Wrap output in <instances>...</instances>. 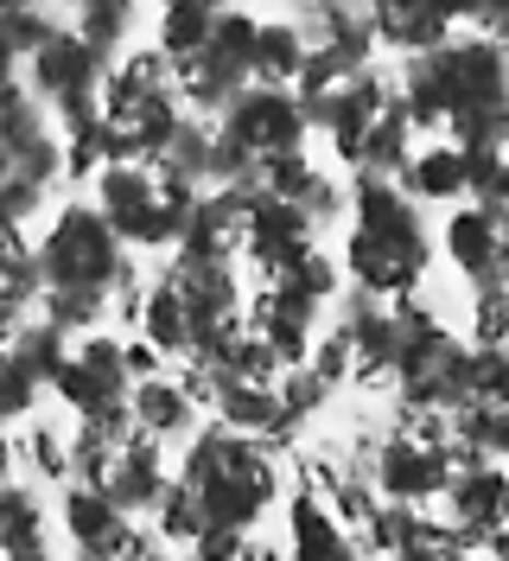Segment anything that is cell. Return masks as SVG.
<instances>
[{"label": "cell", "instance_id": "6da1fadb", "mask_svg": "<svg viewBox=\"0 0 509 561\" xmlns=\"http://www.w3.org/2000/svg\"><path fill=\"white\" fill-rule=\"evenodd\" d=\"M407 128L452 140L472 160H504L509 147V51L477 33H452L440 51L402 58L395 77Z\"/></svg>", "mask_w": 509, "mask_h": 561}, {"label": "cell", "instance_id": "7a4b0ae2", "mask_svg": "<svg viewBox=\"0 0 509 561\" xmlns=\"http://www.w3.org/2000/svg\"><path fill=\"white\" fill-rule=\"evenodd\" d=\"M38 319H51L70 339L102 332V313L115 307V287L128 280V249L102 224L90 198H70L51 210V224L38 230Z\"/></svg>", "mask_w": 509, "mask_h": 561}, {"label": "cell", "instance_id": "3957f363", "mask_svg": "<svg viewBox=\"0 0 509 561\" xmlns=\"http://www.w3.org/2000/svg\"><path fill=\"white\" fill-rule=\"evenodd\" d=\"M433 262L427 217L395 179H357L350 185V237H344V275L357 294H370L382 307L414 300Z\"/></svg>", "mask_w": 509, "mask_h": 561}, {"label": "cell", "instance_id": "277c9868", "mask_svg": "<svg viewBox=\"0 0 509 561\" xmlns=\"http://www.w3.org/2000/svg\"><path fill=\"white\" fill-rule=\"evenodd\" d=\"M172 479L192 491V504L204 511V529L255 536V524L268 517L274 497H280V459H274V447L210 421V427H198L185 440V459H178Z\"/></svg>", "mask_w": 509, "mask_h": 561}, {"label": "cell", "instance_id": "5b68a950", "mask_svg": "<svg viewBox=\"0 0 509 561\" xmlns=\"http://www.w3.org/2000/svg\"><path fill=\"white\" fill-rule=\"evenodd\" d=\"M198 185L166 160H115L90 179V205L122 237V249H178L198 217Z\"/></svg>", "mask_w": 509, "mask_h": 561}, {"label": "cell", "instance_id": "8992f818", "mask_svg": "<svg viewBox=\"0 0 509 561\" xmlns=\"http://www.w3.org/2000/svg\"><path fill=\"white\" fill-rule=\"evenodd\" d=\"M185 122L172 65L147 45V51H122L102 90V135L115 147V160H166L172 135Z\"/></svg>", "mask_w": 509, "mask_h": 561}, {"label": "cell", "instance_id": "52a82bcc", "mask_svg": "<svg viewBox=\"0 0 509 561\" xmlns=\"http://www.w3.org/2000/svg\"><path fill=\"white\" fill-rule=\"evenodd\" d=\"M255 33H262V20H255V13H242V7H217L210 45H204L192 65L172 70L185 115L217 122V115H223V108H230L242 90L255 83Z\"/></svg>", "mask_w": 509, "mask_h": 561}, {"label": "cell", "instance_id": "ba28073f", "mask_svg": "<svg viewBox=\"0 0 509 561\" xmlns=\"http://www.w3.org/2000/svg\"><path fill=\"white\" fill-rule=\"evenodd\" d=\"M108 58H96L83 38L70 33H51L45 45L33 51V65L20 70V83L33 90L45 115L58 122V135L65 128H83V122H102V90H108Z\"/></svg>", "mask_w": 509, "mask_h": 561}, {"label": "cell", "instance_id": "9c48e42d", "mask_svg": "<svg viewBox=\"0 0 509 561\" xmlns=\"http://www.w3.org/2000/svg\"><path fill=\"white\" fill-rule=\"evenodd\" d=\"M459 466H465V454H459V447L420 440V434H407V427H389L375 447H363V472H370L375 497H382V504H395V511L440 504Z\"/></svg>", "mask_w": 509, "mask_h": 561}, {"label": "cell", "instance_id": "30bf717a", "mask_svg": "<svg viewBox=\"0 0 509 561\" xmlns=\"http://www.w3.org/2000/svg\"><path fill=\"white\" fill-rule=\"evenodd\" d=\"M217 140L262 173V167H274V160L305 153V115H300V103H293V90L248 83L236 103L217 115Z\"/></svg>", "mask_w": 509, "mask_h": 561}, {"label": "cell", "instance_id": "8fae6325", "mask_svg": "<svg viewBox=\"0 0 509 561\" xmlns=\"http://www.w3.org/2000/svg\"><path fill=\"white\" fill-rule=\"evenodd\" d=\"M446 421H452V440H459L465 459H497V466H509V345L477 351L465 402Z\"/></svg>", "mask_w": 509, "mask_h": 561}, {"label": "cell", "instance_id": "7c38bea8", "mask_svg": "<svg viewBox=\"0 0 509 561\" xmlns=\"http://www.w3.org/2000/svg\"><path fill=\"white\" fill-rule=\"evenodd\" d=\"M51 389H58V402H65L77 421L128 415L135 377H128V364H122V339H108V332H90V339H77Z\"/></svg>", "mask_w": 509, "mask_h": 561}, {"label": "cell", "instance_id": "4fadbf2b", "mask_svg": "<svg viewBox=\"0 0 509 561\" xmlns=\"http://www.w3.org/2000/svg\"><path fill=\"white\" fill-rule=\"evenodd\" d=\"M446 517L440 524L452 529V542L472 556V549H490V536L509 524V466L497 459H465L446 485Z\"/></svg>", "mask_w": 509, "mask_h": 561}, {"label": "cell", "instance_id": "5bb4252c", "mask_svg": "<svg viewBox=\"0 0 509 561\" xmlns=\"http://www.w3.org/2000/svg\"><path fill=\"white\" fill-rule=\"evenodd\" d=\"M312 217L300 205H280L262 192V179L248 185V237H242V262L255 268L262 280H280L287 268H300L312 255Z\"/></svg>", "mask_w": 509, "mask_h": 561}, {"label": "cell", "instance_id": "9a60e30c", "mask_svg": "<svg viewBox=\"0 0 509 561\" xmlns=\"http://www.w3.org/2000/svg\"><path fill=\"white\" fill-rule=\"evenodd\" d=\"M504 160H472V153H459L452 140H420V147H407V167H402V185L414 205H472L477 185L497 173Z\"/></svg>", "mask_w": 509, "mask_h": 561}, {"label": "cell", "instance_id": "2e32d148", "mask_svg": "<svg viewBox=\"0 0 509 561\" xmlns=\"http://www.w3.org/2000/svg\"><path fill=\"white\" fill-rule=\"evenodd\" d=\"M58 524H65V542H70L77 561H128V549H135V536H140L135 517L115 511V504L90 485H65Z\"/></svg>", "mask_w": 509, "mask_h": 561}, {"label": "cell", "instance_id": "e0dca14e", "mask_svg": "<svg viewBox=\"0 0 509 561\" xmlns=\"http://www.w3.org/2000/svg\"><path fill=\"white\" fill-rule=\"evenodd\" d=\"M319 319H325V300H312V294L293 287V280H268V287L255 294L248 325L268 339V351L280 357V370H287V364H305V357H312V332H319Z\"/></svg>", "mask_w": 509, "mask_h": 561}, {"label": "cell", "instance_id": "ac0fdd59", "mask_svg": "<svg viewBox=\"0 0 509 561\" xmlns=\"http://www.w3.org/2000/svg\"><path fill=\"white\" fill-rule=\"evenodd\" d=\"M287 561H370L357 549V536L338 524L332 497L312 491L300 479V491L287 497Z\"/></svg>", "mask_w": 509, "mask_h": 561}, {"label": "cell", "instance_id": "d6986e66", "mask_svg": "<svg viewBox=\"0 0 509 561\" xmlns=\"http://www.w3.org/2000/svg\"><path fill=\"white\" fill-rule=\"evenodd\" d=\"M446 262L465 275V287H509L504 280V243H497V224L484 205H452L446 217Z\"/></svg>", "mask_w": 509, "mask_h": 561}, {"label": "cell", "instance_id": "ffe728a7", "mask_svg": "<svg viewBox=\"0 0 509 561\" xmlns=\"http://www.w3.org/2000/svg\"><path fill=\"white\" fill-rule=\"evenodd\" d=\"M172 472H166V447L160 440H147V434H135L122 454H115V466H108V479H102V497L115 504V511H153L160 497H166Z\"/></svg>", "mask_w": 509, "mask_h": 561}, {"label": "cell", "instance_id": "44dd1931", "mask_svg": "<svg viewBox=\"0 0 509 561\" xmlns=\"http://www.w3.org/2000/svg\"><path fill=\"white\" fill-rule=\"evenodd\" d=\"M210 409H217V427H230V434H248V440H262V447H274V440H293L300 427L287 421V409H280V396H274V383H217V396H210Z\"/></svg>", "mask_w": 509, "mask_h": 561}, {"label": "cell", "instance_id": "7402d4cb", "mask_svg": "<svg viewBox=\"0 0 509 561\" xmlns=\"http://www.w3.org/2000/svg\"><path fill=\"white\" fill-rule=\"evenodd\" d=\"M0 561H51V524L33 485L0 479Z\"/></svg>", "mask_w": 509, "mask_h": 561}, {"label": "cell", "instance_id": "603a6c76", "mask_svg": "<svg viewBox=\"0 0 509 561\" xmlns=\"http://www.w3.org/2000/svg\"><path fill=\"white\" fill-rule=\"evenodd\" d=\"M370 20H375V51H402V58L440 51L446 38L459 33V13H446V7H370Z\"/></svg>", "mask_w": 509, "mask_h": 561}, {"label": "cell", "instance_id": "cb8c5ba5", "mask_svg": "<svg viewBox=\"0 0 509 561\" xmlns=\"http://www.w3.org/2000/svg\"><path fill=\"white\" fill-rule=\"evenodd\" d=\"M128 409H135V427L147 434V440H160L166 447L172 434H198V402L185 396V383L178 377H153V383H135V396H128Z\"/></svg>", "mask_w": 509, "mask_h": 561}, {"label": "cell", "instance_id": "d4e9b609", "mask_svg": "<svg viewBox=\"0 0 509 561\" xmlns=\"http://www.w3.org/2000/svg\"><path fill=\"white\" fill-rule=\"evenodd\" d=\"M140 339L160 351V357H192L198 351V332H192V313L178 300V287L166 275L147 287V307H140Z\"/></svg>", "mask_w": 509, "mask_h": 561}, {"label": "cell", "instance_id": "484cf974", "mask_svg": "<svg viewBox=\"0 0 509 561\" xmlns=\"http://www.w3.org/2000/svg\"><path fill=\"white\" fill-rule=\"evenodd\" d=\"M210 26H217V7H204V0H172V7H160V20H153V51H160L172 70L192 65L204 45H210Z\"/></svg>", "mask_w": 509, "mask_h": 561}, {"label": "cell", "instance_id": "4316f807", "mask_svg": "<svg viewBox=\"0 0 509 561\" xmlns=\"http://www.w3.org/2000/svg\"><path fill=\"white\" fill-rule=\"evenodd\" d=\"M65 26H70L65 13H45V7H0V83L20 77L38 45L51 33H65Z\"/></svg>", "mask_w": 509, "mask_h": 561}, {"label": "cell", "instance_id": "83f0119b", "mask_svg": "<svg viewBox=\"0 0 509 561\" xmlns=\"http://www.w3.org/2000/svg\"><path fill=\"white\" fill-rule=\"evenodd\" d=\"M300 65H305V38H300V26H293V13H287V20H262V33H255V83L293 90Z\"/></svg>", "mask_w": 509, "mask_h": 561}, {"label": "cell", "instance_id": "f1b7e54d", "mask_svg": "<svg viewBox=\"0 0 509 561\" xmlns=\"http://www.w3.org/2000/svg\"><path fill=\"white\" fill-rule=\"evenodd\" d=\"M70 33L83 38L96 58H122V45H128V33H135V7H122V0H90V7H77L70 13Z\"/></svg>", "mask_w": 509, "mask_h": 561}, {"label": "cell", "instance_id": "f546056e", "mask_svg": "<svg viewBox=\"0 0 509 561\" xmlns=\"http://www.w3.org/2000/svg\"><path fill=\"white\" fill-rule=\"evenodd\" d=\"M70 345H77V339H70V332H58L51 319H26V332L13 339V357H20V364H26L45 389H51V383H58V370H65Z\"/></svg>", "mask_w": 509, "mask_h": 561}, {"label": "cell", "instance_id": "4dcf8cb0", "mask_svg": "<svg viewBox=\"0 0 509 561\" xmlns=\"http://www.w3.org/2000/svg\"><path fill=\"white\" fill-rule=\"evenodd\" d=\"M274 396H280V409H287V421L300 427V421H312L325 402H332V383L312 370V364H287L280 370V383H274Z\"/></svg>", "mask_w": 509, "mask_h": 561}, {"label": "cell", "instance_id": "1f68e13d", "mask_svg": "<svg viewBox=\"0 0 509 561\" xmlns=\"http://www.w3.org/2000/svg\"><path fill=\"white\" fill-rule=\"evenodd\" d=\"M38 377L13 357V351H0V427H13V421H26L38 409Z\"/></svg>", "mask_w": 509, "mask_h": 561}, {"label": "cell", "instance_id": "d6a6232c", "mask_svg": "<svg viewBox=\"0 0 509 561\" xmlns=\"http://www.w3.org/2000/svg\"><path fill=\"white\" fill-rule=\"evenodd\" d=\"M509 345V287H477L472 294V351Z\"/></svg>", "mask_w": 509, "mask_h": 561}, {"label": "cell", "instance_id": "836d02e7", "mask_svg": "<svg viewBox=\"0 0 509 561\" xmlns=\"http://www.w3.org/2000/svg\"><path fill=\"white\" fill-rule=\"evenodd\" d=\"M0 287L20 300H38V255L20 230H0Z\"/></svg>", "mask_w": 509, "mask_h": 561}, {"label": "cell", "instance_id": "e575fe53", "mask_svg": "<svg viewBox=\"0 0 509 561\" xmlns=\"http://www.w3.org/2000/svg\"><path fill=\"white\" fill-rule=\"evenodd\" d=\"M26 454H33V472H38V479H70V440H58L45 421H33V434H26Z\"/></svg>", "mask_w": 509, "mask_h": 561}, {"label": "cell", "instance_id": "d590c367", "mask_svg": "<svg viewBox=\"0 0 509 561\" xmlns=\"http://www.w3.org/2000/svg\"><path fill=\"white\" fill-rule=\"evenodd\" d=\"M472 205H484V210H490V224H497V243H504V280H509V160L477 185Z\"/></svg>", "mask_w": 509, "mask_h": 561}, {"label": "cell", "instance_id": "8d00e7d4", "mask_svg": "<svg viewBox=\"0 0 509 561\" xmlns=\"http://www.w3.org/2000/svg\"><path fill=\"white\" fill-rule=\"evenodd\" d=\"M242 549H248L242 529H204L198 542L185 549V561H242Z\"/></svg>", "mask_w": 509, "mask_h": 561}, {"label": "cell", "instance_id": "74e56055", "mask_svg": "<svg viewBox=\"0 0 509 561\" xmlns=\"http://www.w3.org/2000/svg\"><path fill=\"white\" fill-rule=\"evenodd\" d=\"M122 364H128V377H135V383H153V377H166V357H160V351L147 345V339H122Z\"/></svg>", "mask_w": 509, "mask_h": 561}, {"label": "cell", "instance_id": "f35d334b", "mask_svg": "<svg viewBox=\"0 0 509 561\" xmlns=\"http://www.w3.org/2000/svg\"><path fill=\"white\" fill-rule=\"evenodd\" d=\"M26 307H33V300H20V294H7V287H0V351H13V339H20V332H26Z\"/></svg>", "mask_w": 509, "mask_h": 561}, {"label": "cell", "instance_id": "ab89813d", "mask_svg": "<svg viewBox=\"0 0 509 561\" xmlns=\"http://www.w3.org/2000/svg\"><path fill=\"white\" fill-rule=\"evenodd\" d=\"M465 20L477 26V38H490V45H504L509 51V7H472Z\"/></svg>", "mask_w": 509, "mask_h": 561}, {"label": "cell", "instance_id": "60d3db41", "mask_svg": "<svg viewBox=\"0 0 509 561\" xmlns=\"http://www.w3.org/2000/svg\"><path fill=\"white\" fill-rule=\"evenodd\" d=\"M128 561H172V549L153 536V529H140L135 536V549H128Z\"/></svg>", "mask_w": 509, "mask_h": 561}, {"label": "cell", "instance_id": "b9f144b4", "mask_svg": "<svg viewBox=\"0 0 509 561\" xmlns=\"http://www.w3.org/2000/svg\"><path fill=\"white\" fill-rule=\"evenodd\" d=\"M242 561H287V549H268V542H248V549H242Z\"/></svg>", "mask_w": 509, "mask_h": 561}, {"label": "cell", "instance_id": "7bdbcfd3", "mask_svg": "<svg viewBox=\"0 0 509 561\" xmlns=\"http://www.w3.org/2000/svg\"><path fill=\"white\" fill-rule=\"evenodd\" d=\"M484 556H490V561H509V524L490 536V549H484Z\"/></svg>", "mask_w": 509, "mask_h": 561}]
</instances>
